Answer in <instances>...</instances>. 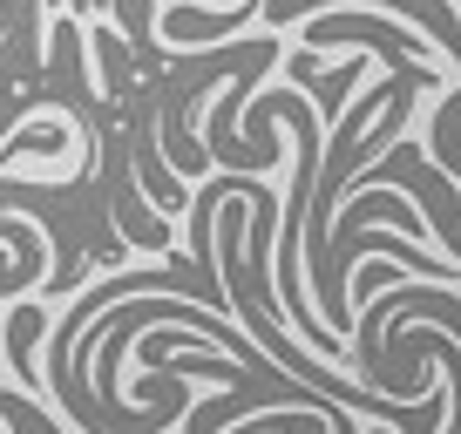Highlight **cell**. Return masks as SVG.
<instances>
[{"mask_svg":"<svg viewBox=\"0 0 461 434\" xmlns=\"http://www.w3.org/2000/svg\"><path fill=\"white\" fill-rule=\"evenodd\" d=\"M305 7H319V0H265V21H292V14H305ZM380 7L414 14L420 28L447 48V61H461V21H455V7H447V0H380Z\"/></svg>","mask_w":461,"mask_h":434,"instance_id":"obj_1","label":"cell"},{"mask_svg":"<svg viewBox=\"0 0 461 434\" xmlns=\"http://www.w3.org/2000/svg\"><path fill=\"white\" fill-rule=\"evenodd\" d=\"M28 61H34V14H21V21H14V48L0 55V88L14 82V75L28 68Z\"/></svg>","mask_w":461,"mask_h":434,"instance_id":"obj_2","label":"cell"},{"mask_svg":"<svg viewBox=\"0 0 461 434\" xmlns=\"http://www.w3.org/2000/svg\"><path fill=\"white\" fill-rule=\"evenodd\" d=\"M0 116H7V102H0Z\"/></svg>","mask_w":461,"mask_h":434,"instance_id":"obj_3","label":"cell"}]
</instances>
